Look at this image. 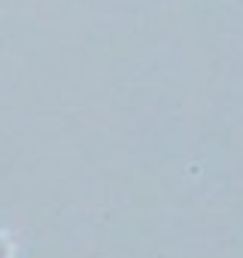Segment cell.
I'll list each match as a JSON object with an SVG mask.
<instances>
[{
    "mask_svg": "<svg viewBox=\"0 0 243 258\" xmlns=\"http://www.w3.org/2000/svg\"><path fill=\"white\" fill-rule=\"evenodd\" d=\"M0 258H10V249H7L4 243H0Z\"/></svg>",
    "mask_w": 243,
    "mask_h": 258,
    "instance_id": "1",
    "label": "cell"
}]
</instances>
